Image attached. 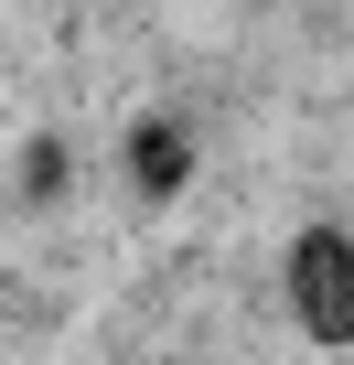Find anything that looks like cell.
I'll return each mask as SVG.
<instances>
[{
    "label": "cell",
    "instance_id": "6da1fadb",
    "mask_svg": "<svg viewBox=\"0 0 354 365\" xmlns=\"http://www.w3.org/2000/svg\"><path fill=\"white\" fill-rule=\"evenodd\" d=\"M290 301H301V322H311V344H354V247H343V226H311L301 247H290Z\"/></svg>",
    "mask_w": 354,
    "mask_h": 365
},
{
    "label": "cell",
    "instance_id": "7a4b0ae2",
    "mask_svg": "<svg viewBox=\"0 0 354 365\" xmlns=\"http://www.w3.org/2000/svg\"><path fill=\"white\" fill-rule=\"evenodd\" d=\"M129 182H140L150 205L183 194V182H194V140L172 129V118H140V129H129Z\"/></svg>",
    "mask_w": 354,
    "mask_h": 365
},
{
    "label": "cell",
    "instance_id": "3957f363",
    "mask_svg": "<svg viewBox=\"0 0 354 365\" xmlns=\"http://www.w3.org/2000/svg\"><path fill=\"white\" fill-rule=\"evenodd\" d=\"M22 194H33V205L65 194V140H33V150H22Z\"/></svg>",
    "mask_w": 354,
    "mask_h": 365
}]
</instances>
